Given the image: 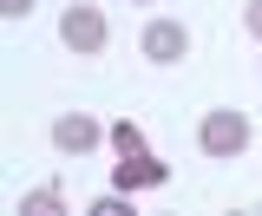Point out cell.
<instances>
[{
	"instance_id": "8992f818",
	"label": "cell",
	"mask_w": 262,
	"mask_h": 216,
	"mask_svg": "<svg viewBox=\"0 0 262 216\" xmlns=\"http://www.w3.org/2000/svg\"><path fill=\"white\" fill-rule=\"evenodd\" d=\"M72 203H66V184H39L20 197V216H66Z\"/></svg>"
},
{
	"instance_id": "5b68a950",
	"label": "cell",
	"mask_w": 262,
	"mask_h": 216,
	"mask_svg": "<svg viewBox=\"0 0 262 216\" xmlns=\"http://www.w3.org/2000/svg\"><path fill=\"white\" fill-rule=\"evenodd\" d=\"M164 177H170V164H158L151 151H138V157H125L112 170V190H144V184H164Z\"/></svg>"
},
{
	"instance_id": "6da1fadb",
	"label": "cell",
	"mask_w": 262,
	"mask_h": 216,
	"mask_svg": "<svg viewBox=\"0 0 262 216\" xmlns=\"http://www.w3.org/2000/svg\"><path fill=\"white\" fill-rule=\"evenodd\" d=\"M249 138H256V131H249V118H243L236 105H216V112H203V118H196V151L216 157V164L243 157V151H249Z\"/></svg>"
},
{
	"instance_id": "ba28073f",
	"label": "cell",
	"mask_w": 262,
	"mask_h": 216,
	"mask_svg": "<svg viewBox=\"0 0 262 216\" xmlns=\"http://www.w3.org/2000/svg\"><path fill=\"white\" fill-rule=\"evenodd\" d=\"M92 210H98V216H131V203H125V190H112V197H98Z\"/></svg>"
},
{
	"instance_id": "7a4b0ae2",
	"label": "cell",
	"mask_w": 262,
	"mask_h": 216,
	"mask_svg": "<svg viewBox=\"0 0 262 216\" xmlns=\"http://www.w3.org/2000/svg\"><path fill=\"white\" fill-rule=\"evenodd\" d=\"M59 39L79 53V59H92V53H105V39H112V27H105V13L98 7H85V0H72L59 13Z\"/></svg>"
},
{
	"instance_id": "9c48e42d",
	"label": "cell",
	"mask_w": 262,
	"mask_h": 216,
	"mask_svg": "<svg viewBox=\"0 0 262 216\" xmlns=\"http://www.w3.org/2000/svg\"><path fill=\"white\" fill-rule=\"evenodd\" d=\"M33 7H39V0H0V13H7V20H27Z\"/></svg>"
},
{
	"instance_id": "52a82bcc",
	"label": "cell",
	"mask_w": 262,
	"mask_h": 216,
	"mask_svg": "<svg viewBox=\"0 0 262 216\" xmlns=\"http://www.w3.org/2000/svg\"><path fill=\"white\" fill-rule=\"evenodd\" d=\"M105 138H112V151H118V157H138V151H144V131H138L131 118H118L112 131H105Z\"/></svg>"
},
{
	"instance_id": "3957f363",
	"label": "cell",
	"mask_w": 262,
	"mask_h": 216,
	"mask_svg": "<svg viewBox=\"0 0 262 216\" xmlns=\"http://www.w3.org/2000/svg\"><path fill=\"white\" fill-rule=\"evenodd\" d=\"M138 53H144L151 66H177L184 53H190V27L170 20V13H158V20H144V33H138Z\"/></svg>"
},
{
	"instance_id": "277c9868",
	"label": "cell",
	"mask_w": 262,
	"mask_h": 216,
	"mask_svg": "<svg viewBox=\"0 0 262 216\" xmlns=\"http://www.w3.org/2000/svg\"><path fill=\"white\" fill-rule=\"evenodd\" d=\"M98 138H105V124H98L92 112H59V118H53V151H59V157L98 151Z\"/></svg>"
},
{
	"instance_id": "30bf717a",
	"label": "cell",
	"mask_w": 262,
	"mask_h": 216,
	"mask_svg": "<svg viewBox=\"0 0 262 216\" xmlns=\"http://www.w3.org/2000/svg\"><path fill=\"white\" fill-rule=\"evenodd\" d=\"M243 27H249V33L262 39V0H249V7H243Z\"/></svg>"
},
{
	"instance_id": "8fae6325",
	"label": "cell",
	"mask_w": 262,
	"mask_h": 216,
	"mask_svg": "<svg viewBox=\"0 0 262 216\" xmlns=\"http://www.w3.org/2000/svg\"><path fill=\"white\" fill-rule=\"evenodd\" d=\"M131 7H151V0H131Z\"/></svg>"
}]
</instances>
